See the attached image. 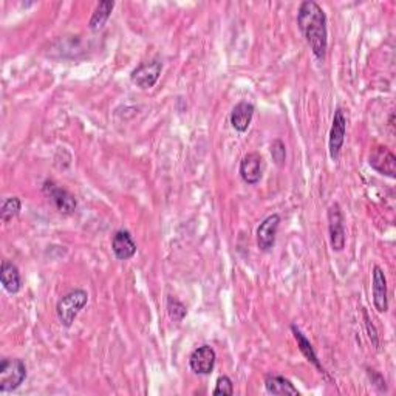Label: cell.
<instances>
[{"mask_svg":"<svg viewBox=\"0 0 396 396\" xmlns=\"http://www.w3.org/2000/svg\"><path fill=\"white\" fill-rule=\"evenodd\" d=\"M297 25L312 54L319 61H324L326 48H328V29H326V15L322 6L315 0H305L299 6Z\"/></svg>","mask_w":396,"mask_h":396,"instance_id":"6da1fadb","label":"cell"},{"mask_svg":"<svg viewBox=\"0 0 396 396\" xmlns=\"http://www.w3.org/2000/svg\"><path fill=\"white\" fill-rule=\"evenodd\" d=\"M88 303V293L84 290H74L65 294L56 305V315L62 326L70 328L74 319Z\"/></svg>","mask_w":396,"mask_h":396,"instance_id":"7a4b0ae2","label":"cell"},{"mask_svg":"<svg viewBox=\"0 0 396 396\" xmlns=\"http://www.w3.org/2000/svg\"><path fill=\"white\" fill-rule=\"evenodd\" d=\"M26 379V365L22 359L3 358L0 363V393L15 392Z\"/></svg>","mask_w":396,"mask_h":396,"instance_id":"3957f363","label":"cell"},{"mask_svg":"<svg viewBox=\"0 0 396 396\" xmlns=\"http://www.w3.org/2000/svg\"><path fill=\"white\" fill-rule=\"evenodd\" d=\"M42 191L45 193V197L52 201L53 206L56 207L61 214L64 215L74 214L76 207H78V201H76L74 196H72V193L64 189V187L58 186L53 180H47L42 186Z\"/></svg>","mask_w":396,"mask_h":396,"instance_id":"277c9868","label":"cell"},{"mask_svg":"<svg viewBox=\"0 0 396 396\" xmlns=\"http://www.w3.org/2000/svg\"><path fill=\"white\" fill-rule=\"evenodd\" d=\"M328 234H330V245L331 249L340 253L345 248V226H344V214L340 209L339 203H333L328 207Z\"/></svg>","mask_w":396,"mask_h":396,"instance_id":"5b68a950","label":"cell"},{"mask_svg":"<svg viewBox=\"0 0 396 396\" xmlns=\"http://www.w3.org/2000/svg\"><path fill=\"white\" fill-rule=\"evenodd\" d=\"M163 72V62L154 59L149 62H143V64L138 65L134 72L130 73V81L134 82L136 87H140L143 90H149L154 87L159 76Z\"/></svg>","mask_w":396,"mask_h":396,"instance_id":"8992f818","label":"cell"},{"mask_svg":"<svg viewBox=\"0 0 396 396\" xmlns=\"http://www.w3.org/2000/svg\"><path fill=\"white\" fill-rule=\"evenodd\" d=\"M345 134H347V118L344 115L342 109H336L335 116H333L330 138H328V149L333 161H338L345 141Z\"/></svg>","mask_w":396,"mask_h":396,"instance_id":"52a82bcc","label":"cell"},{"mask_svg":"<svg viewBox=\"0 0 396 396\" xmlns=\"http://www.w3.org/2000/svg\"><path fill=\"white\" fill-rule=\"evenodd\" d=\"M279 225H280V215L273 214L268 215V217L259 225V228H257L255 237H257V246H259L260 251L269 253L271 249L274 248Z\"/></svg>","mask_w":396,"mask_h":396,"instance_id":"ba28073f","label":"cell"},{"mask_svg":"<svg viewBox=\"0 0 396 396\" xmlns=\"http://www.w3.org/2000/svg\"><path fill=\"white\" fill-rule=\"evenodd\" d=\"M368 164L382 175L388 178L396 177V158L393 152L388 148H384V145H378V148L372 149L370 157H368Z\"/></svg>","mask_w":396,"mask_h":396,"instance_id":"9c48e42d","label":"cell"},{"mask_svg":"<svg viewBox=\"0 0 396 396\" xmlns=\"http://www.w3.org/2000/svg\"><path fill=\"white\" fill-rule=\"evenodd\" d=\"M240 177L246 184H257L260 183L263 177V158L257 152H251L243 157L240 161Z\"/></svg>","mask_w":396,"mask_h":396,"instance_id":"30bf717a","label":"cell"},{"mask_svg":"<svg viewBox=\"0 0 396 396\" xmlns=\"http://www.w3.org/2000/svg\"><path fill=\"white\" fill-rule=\"evenodd\" d=\"M215 361H217V354H215L212 347L201 345L192 351L189 358V365L193 373L209 374L214 370Z\"/></svg>","mask_w":396,"mask_h":396,"instance_id":"8fae6325","label":"cell"},{"mask_svg":"<svg viewBox=\"0 0 396 396\" xmlns=\"http://www.w3.org/2000/svg\"><path fill=\"white\" fill-rule=\"evenodd\" d=\"M372 291H373V303L378 312H386L388 310V297H387V279L384 271L381 267L374 265L372 273Z\"/></svg>","mask_w":396,"mask_h":396,"instance_id":"7c38bea8","label":"cell"},{"mask_svg":"<svg viewBox=\"0 0 396 396\" xmlns=\"http://www.w3.org/2000/svg\"><path fill=\"white\" fill-rule=\"evenodd\" d=\"M255 112V107L251 102L241 101L237 106L232 109L231 116H229V121H231V126L240 132V134H245V132L251 126L253 116Z\"/></svg>","mask_w":396,"mask_h":396,"instance_id":"4fadbf2b","label":"cell"},{"mask_svg":"<svg viewBox=\"0 0 396 396\" xmlns=\"http://www.w3.org/2000/svg\"><path fill=\"white\" fill-rule=\"evenodd\" d=\"M112 251L118 260H129L136 254V243L129 231H116L112 239Z\"/></svg>","mask_w":396,"mask_h":396,"instance_id":"5bb4252c","label":"cell"},{"mask_svg":"<svg viewBox=\"0 0 396 396\" xmlns=\"http://www.w3.org/2000/svg\"><path fill=\"white\" fill-rule=\"evenodd\" d=\"M0 282L10 294H16L22 288V276L19 268L10 260H3L0 267Z\"/></svg>","mask_w":396,"mask_h":396,"instance_id":"9a60e30c","label":"cell"},{"mask_svg":"<svg viewBox=\"0 0 396 396\" xmlns=\"http://www.w3.org/2000/svg\"><path fill=\"white\" fill-rule=\"evenodd\" d=\"M291 331H293V335H294V339L297 340V347H299V350H301V353L303 354L305 358H307V361L308 363H311L312 365H315L319 372H321L324 377L326 378V379H330V377H328V373L325 372V368H324V365L321 364V361H319V358H317V354H316V351H315V349H312V345H311V342L310 340L307 339V336L303 335V333L297 328L296 325H291Z\"/></svg>","mask_w":396,"mask_h":396,"instance_id":"2e32d148","label":"cell"},{"mask_svg":"<svg viewBox=\"0 0 396 396\" xmlns=\"http://www.w3.org/2000/svg\"><path fill=\"white\" fill-rule=\"evenodd\" d=\"M265 388L269 395L282 396V395H293L299 396L297 388L294 387L293 382L287 379L285 377H279V374H268L265 378Z\"/></svg>","mask_w":396,"mask_h":396,"instance_id":"e0dca14e","label":"cell"},{"mask_svg":"<svg viewBox=\"0 0 396 396\" xmlns=\"http://www.w3.org/2000/svg\"><path fill=\"white\" fill-rule=\"evenodd\" d=\"M115 8V2L112 0H102L98 5H96V8L93 11L92 17H90V22L88 26L92 31H98L101 30L106 22L109 20V17L112 16V11Z\"/></svg>","mask_w":396,"mask_h":396,"instance_id":"ac0fdd59","label":"cell"},{"mask_svg":"<svg viewBox=\"0 0 396 396\" xmlns=\"http://www.w3.org/2000/svg\"><path fill=\"white\" fill-rule=\"evenodd\" d=\"M20 209H22V201L19 197L6 198L2 203V207H0V220L3 223H10L13 219H16L20 214Z\"/></svg>","mask_w":396,"mask_h":396,"instance_id":"d6986e66","label":"cell"},{"mask_svg":"<svg viewBox=\"0 0 396 396\" xmlns=\"http://www.w3.org/2000/svg\"><path fill=\"white\" fill-rule=\"evenodd\" d=\"M168 312L169 317L175 322H182L187 315V308L183 305V302H180L177 297H169L168 299Z\"/></svg>","mask_w":396,"mask_h":396,"instance_id":"ffe728a7","label":"cell"},{"mask_svg":"<svg viewBox=\"0 0 396 396\" xmlns=\"http://www.w3.org/2000/svg\"><path fill=\"white\" fill-rule=\"evenodd\" d=\"M271 157H273V161L277 166H282L287 161V148L282 143V140H274L271 143Z\"/></svg>","mask_w":396,"mask_h":396,"instance_id":"44dd1931","label":"cell"},{"mask_svg":"<svg viewBox=\"0 0 396 396\" xmlns=\"http://www.w3.org/2000/svg\"><path fill=\"white\" fill-rule=\"evenodd\" d=\"M214 395H234V384L229 377H220L214 388Z\"/></svg>","mask_w":396,"mask_h":396,"instance_id":"7402d4cb","label":"cell"},{"mask_svg":"<svg viewBox=\"0 0 396 396\" xmlns=\"http://www.w3.org/2000/svg\"><path fill=\"white\" fill-rule=\"evenodd\" d=\"M363 316H364V322H365V330H367V335L370 338L373 347L377 350H379V335H378V330L374 328V325L372 324L370 317H368V312L365 308H363Z\"/></svg>","mask_w":396,"mask_h":396,"instance_id":"603a6c76","label":"cell"},{"mask_svg":"<svg viewBox=\"0 0 396 396\" xmlns=\"http://www.w3.org/2000/svg\"><path fill=\"white\" fill-rule=\"evenodd\" d=\"M367 373H368V378H370L372 384H373L374 387H378L381 392H387L386 379H384V378H382V374H381V373H378L377 370H370V368H368Z\"/></svg>","mask_w":396,"mask_h":396,"instance_id":"cb8c5ba5","label":"cell"}]
</instances>
